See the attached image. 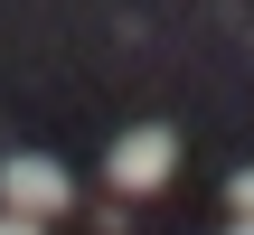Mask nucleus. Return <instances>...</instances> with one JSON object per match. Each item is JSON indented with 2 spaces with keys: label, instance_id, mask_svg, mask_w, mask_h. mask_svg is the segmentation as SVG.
<instances>
[{
  "label": "nucleus",
  "instance_id": "obj_1",
  "mask_svg": "<svg viewBox=\"0 0 254 235\" xmlns=\"http://www.w3.org/2000/svg\"><path fill=\"white\" fill-rule=\"evenodd\" d=\"M170 170H179V132H170V122H132V132L104 151V179H113L123 198H151V188H170Z\"/></svg>",
  "mask_w": 254,
  "mask_h": 235
},
{
  "label": "nucleus",
  "instance_id": "obj_2",
  "mask_svg": "<svg viewBox=\"0 0 254 235\" xmlns=\"http://www.w3.org/2000/svg\"><path fill=\"white\" fill-rule=\"evenodd\" d=\"M0 207L47 226V217H66V207H75V179H66L57 160H38V151H0Z\"/></svg>",
  "mask_w": 254,
  "mask_h": 235
},
{
  "label": "nucleus",
  "instance_id": "obj_3",
  "mask_svg": "<svg viewBox=\"0 0 254 235\" xmlns=\"http://www.w3.org/2000/svg\"><path fill=\"white\" fill-rule=\"evenodd\" d=\"M226 198H236V217H254V170H236V179H226Z\"/></svg>",
  "mask_w": 254,
  "mask_h": 235
},
{
  "label": "nucleus",
  "instance_id": "obj_4",
  "mask_svg": "<svg viewBox=\"0 0 254 235\" xmlns=\"http://www.w3.org/2000/svg\"><path fill=\"white\" fill-rule=\"evenodd\" d=\"M0 235H47V226H38V217H9V207H0Z\"/></svg>",
  "mask_w": 254,
  "mask_h": 235
},
{
  "label": "nucleus",
  "instance_id": "obj_5",
  "mask_svg": "<svg viewBox=\"0 0 254 235\" xmlns=\"http://www.w3.org/2000/svg\"><path fill=\"white\" fill-rule=\"evenodd\" d=\"M226 235H254V217H236V226H226Z\"/></svg>",
  "mask_w": 254,
  "mask_h": 235
}]
</instances>
